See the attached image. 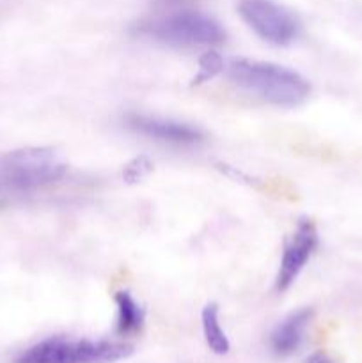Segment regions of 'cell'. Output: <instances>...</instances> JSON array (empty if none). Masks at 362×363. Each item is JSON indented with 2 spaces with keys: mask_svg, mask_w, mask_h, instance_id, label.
<instances>
[{
  "mask_svg": "<svg viewBox=\"0 0 362 363\" xmlns=\"http://www.w3.org/2000/svg\"><path fill=\"white\" fill-rule=\"evenodd\" d=\"M67 165L52 147H21L0 155V204L21 201L59 183Z\"/></svg>",
  "mask_w": 362,
  "mask_h": 363,
  "instance_id": "1",
  "label": "cell"
},
{
  "mask_svg": "<svg viewBox=\"0 0 362 363\" xmlns=\"http://www.w3.org/2000/svg\"><path fill=\"white\" fill-rule=\"evenodd\" d=\"M227 78L256 98L275 106L302 105L311 94L305 77L275 62L251 59H233L227 66Z\"/></svg>",
  "mask_w": 362,
  "mask_h": 363,
  "instance_id": "2",
  "label": "cell"
},
{
  "mask_svg": "<svg viewBox=\"0 0 362 363\" xmlns=\"http://www.w3.org/2000/svg\"><path fill=\"white\" fill-rule=\"evenodd\" d=\"M133 32L174 48H212L226 41L222 25L194 7L153 11L135 25Z\"/></svg>",
  "mask_w": 362,
  "mask_h": 363,
  "instance_id": "3",
  "label": "cell"
},
{
  "mask_svg": "<svg viewBox=\"0 0 362 363\" xmlns=\"http://www.w3.org/2000/svg\"><path fill=\"white\" fill-rule=\"evenodd\" d=\"M131 353L130 344L117 340L53 335L21 351L13 363H117Z\"/></svg>",
  "mask_w": 362,
  "mask_h": 363,
  "instance_id": "4",
  "label": "cell"
},
{
  "mask_svg": "<svg viewBox=\"0 0 362 363\" xmlns=\"http://www.w3.org/2000/svg\"><path fill=\"white\" fill-rule=\"evenodd\" d=\"M238 14L263 41L287 46L300 34V21L275 0H240Z\"/></svg>",
  "mask_w": 362,
  "mask_h": 363,
  "instance_id": "5",
  "label": "cell"
},
{
  "mask_svg": "<svg viewBox=\"0 0 362 363\" xmlns=\"http://www.w3.org/2000/svg\"><path fill=\"white\" fill-rule=\"evenodd\" d=\"M318 243L319 236L314 222L309 218H302L297 223V229L284 243L283 257H280L275 277L277 293H284L297 282V279L318 248Z\"/></svg>",
  "mask_w": 362,
  "mask_h": 363,
  "instance_id": "6",
  "label": "cell"
},
{
  "mask_svg": "<svg viewBox=\"0 0 362 363\" xmlns=\"http://www.w3.org/2000/svg\"><path fill=\"white\" fill-rule=\"evenodd\" d=\"M124 123L133 133L172 147H194L204 140V135L199 128L165 117L131 112L124 117Z\"/></svg>",
  "mask_w": 362,
  "mask_h": 363,
  "instance_id": "7",
  "label": "cell"
},
{
  "mask_svg": "<svg viewBox=\"0 0 362 363\" xmlns=\"http://www.w3.org/2000/svg\"><path fill=\"white\" fill-rule=\"evenodd\" d=\"M312 311L311 308H298V311L287 314L268 337L270 351L277 358H287L300 350L305 339L309 325H311Z\"/></svg>",
  "mask_w": 362,
  "mask_h": 363,
  "instance_id": "8",
  "label": "cell"
},
{
  "mask_svg": "<svg viewBox=\"0 0 362 363\" xmlns=\"http://www.w3.org/2000/svg\"><path fill=\"white\" fill-rule=\"evenodd\" d=\"M116 301L117 318H116V332L121 337L137 335L142 332L146 325V308L141 301L126 289H121L114 294Z\"/></svg>",
  "mask_w": 362,
  "mask_h": 363,
  "instance_id": "9",
  "label": "cell"
},
{
  "mask_svg": "<svg viewBox=\"0 0 362 363\" xmlns=\"http://www.w3.org/2000/svg\"><path fill=\"white\" fill-rule=\"evenodd\" d=\"M201 328L208 350L212 351V353H215L216 357H226L231 351V342L227 333L224 332L222 325H220L219 305H204V308H202L201 312Z\"/></svg>",
  "mask_w": 362,
  "mask_h": 363,
  "instance_id": "10",
  "label": "cell"
},
{
  "mask_svg": "<svg viewBox=\"0 0 362 363\" xmlns=\"http://www.w3.org/2000/svg\"><path fill=\"white\" fill-rule=\"evenodd\" d=\"M224 67H226V64H224L222 55H220L216 50L209 48L208 52H204L201 57H199L197 73H195V77L192 78V87H195V85H202L206 84V82L213 80V78L219 77V74L222 73Z\"/></svg>",
  "mask_w": 362,
  "mask_h": 363,
  "instance_id": "11",
  "label": "cell"
},
{
  "mask_svg": "<svg viewBox=\"0 0 362 363\" xmlns=\"http://www.w3.org/2000/svg\"><path fill=\"white\" fill-rule=\"evenodd\" d=\"M153 162L149 156L141 155L131 158L126 165L123 167V179L128 184H137L141 183L144 177H148L153 172Z\"/></svg>",
  "mask_w": 362,
  "mask_h": 363,
  "instance_id": "12",
  "label": "cell"
},
{
  "mask_svg": "<svg viewBox=\"0 0 362 363\" xmlns=\"http://www.w3.org/2000/svg\"><path fill=\"white\" fill-rule=\"evenodd\" d=\"M197 0H155V11L181 9V7H192Z\"/></svg>",
  "mask_w": 362,
  "mask_h": 363,
  "instance_id": "13",
  "label": "cell"
},
{
  "mask_svg": "<svg viewBox=\"0 0 362 363\" xmlns=\"http://www.w3.org/2000/svg\"><path fill=\"white\" fill-rule=\"evenodd\" d=\"M305 363H339L337 360H334L330 354L323 353V351H318V353H312L311 357L305 360Z\"/></svg>",
  "mask_w": 362,
  "mask_h": 363,
  "instance_id": "14",
  "label": "cell"
}]
</instances>
